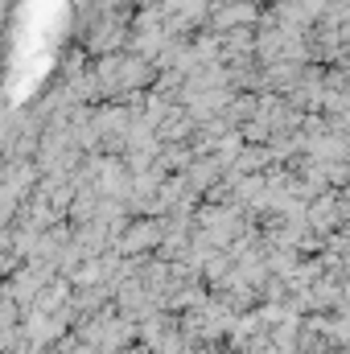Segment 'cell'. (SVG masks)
I'll return each mask as SVG.
<instances>
[{
    "instance_id": "6da1fadb",
    "label": "cell",
    "mask_w": 350,
    "mask_h": 354,
    "mask_svg": "<svg viewBox=\"0 0 350 354\" xmlns=\"http://www.w3.org/2000/svg\"><path fill=\"white\" fill-rule=\"evenodd\" d=\"M347 223H350V202L342 198V189H326L322 198L309 202V231H313V235L330 239V235H338Z\"/></svg>"
},
{
    "instance_id": "7a4b0ae2",
    "label": "cell",
    "mask_w": 350,
    "mask_h": 354,
    "mask_svg": "<svg viewBox=\"0 0 350 354\" xmlns=\"http://www.w3.org/2000/svg\"><path fill=\"white\" fill-rule=\"evenodd\" d=\"M165 218H132L128 223V231L120 235V243H116V252L120 256H140V252H153V248H161L165 243Z\"/></svg>"
},
{
    "instance_id": "277c9868",
    "label": "cell",
    "mask_w": 350,
    "mask_h": 354,
    "mask_svg": "<svg viewBox=\"0 0 350 354\" xmlns=\"http://www.w3.org/2000/svg\"><path fill=\"white\" fill-rule=\"evenodd\" d=\"M194 161H198V157H194L190 145H165V153H161V169H165V174H185Z\"/></svg>"
},
{
    "instance_id": "3957f363",
    "label": "cell",
    "mask_w": 350,
    "mask_h": 354,
    "mask_svg": "<svg viewBox=\"0 0 350 354\" xmlns=\"http://www.w3.org/2000/svg\"><path fill=\"white\" fill-rule=\"evenodd\" d=\"M181 177H185V185L194 189V198H206L219 181H227V169H223V161H219V157H198V161H194Z\"/></svg>"
}]
</instances>
